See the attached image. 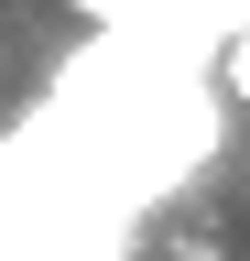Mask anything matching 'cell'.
<instances>
[{"instance_id": "cell-3", "label": "cell", "mask_w": 250, "mask_h": 261, "mask_svg": "<svg viewBox=\"0 0 250 261\" xmlns=\"http://www.w3.org/2000/svg\"><path fill=\"white\" fill-rule=\"evenodd\" d=\"M66 11H76V22H98V33H131V22L163 11V0H66Z\"/></svg>"}, {"instance_id": "cell-1", "label": "cell", "mask_w": 250, "mask_h": 261, "mask_svg": "<svg viewBox=\"0 0 250 261\" xmlns=\"http://www.w3.org/2000/svg\"><path fill=\"white\" fill-rule=\"evenodd\" d=\"M229 22H239V0H163V11H152V44L174 65H217V33Z\"/></svg>"}, {"instance_id": "cell-2", "label": "cell", "mask_w": 250, "mask_h": 261, "mask_svg": "<svg viewBox=\"0 0 250 261\" xmlns=\"http://www.w3.org/2000/svg\"><path fill=\"white\" fill-rule=\"evenodd\" d=\"M207 76H217V98H229V109H250V0H239V22L217 33V65H207Z\"/></svg>"}]
</instances>
